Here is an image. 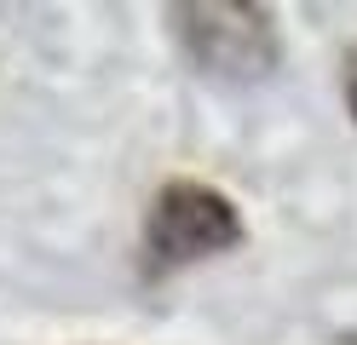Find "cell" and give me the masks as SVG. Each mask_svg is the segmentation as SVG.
Segmentation results:
<instances>
[{
    "label": "cell",
    "mask_w": 357,
    "mask_h": 345,
    "mask_svg": "<svg viewBox=\"0 0 357 345\" xmlns=\"http://www.w3.org/2000/svg\"><path fill=\"white\" fill-rule=\"evenodd\" d=\"M340 345H357V334H346V339H340Z\"/></svg>",
    "instance_id": "4"
},
{
    "label": "cell",
    "mask_w": 357,
    "mask_h": 345,
    "mask_svg": "<svg viewBox=\"0 0 357 345\" xmlns=\"http://www.w3.org/2000/svg\"><path fill=\"white\" fill-rule=\"evenodd\" d=\"M178 46L202 75L219 81H259L277 69V23L248 0H178L167 6Z\"/></svg>",
    "instance_id": "1"
},
{
    "label": "cell",
    "mask_w": 357,
    "mask_h": 345,
    "mask_svg": "<svg viewBox=\"0 0 357 345\" xmlns=\"http://www.w3.org/2000/svg\"><path fill=\"white\" fill-rule=\"evenodd\" d=\"M242 213L225 190L213 184H196V178H173L155 190L150 213H144V253H150V270H178V265H196V259H213V253H231L242 247Z\"/></svg>",
    "instance_id": "2"
},
{
    "label": "cell",
    "mask_w": 357,
    "mask_h": 345,
    "mask_svg": "<svg viewBox=\"0 0 357 345\" xmlns=\"http://www.w3.org/2000/svg\"><path fill=\"white\" fill-rule=\"evenodd\" d=\"M346 109H351V121H357V46L346 52Z\"/></svg>",
    "instance_id": "3"
}]
</instances>
